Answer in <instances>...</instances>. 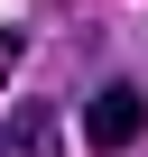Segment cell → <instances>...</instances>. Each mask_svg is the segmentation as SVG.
Masks as SVG:
<instances>
[{"mask_svg":"<svg viewBox=\"0 0 148 157\" xmlns=\"http://www.w3.org/2000/svg\"><path fill=\"white\" fill-rule=\"evenodd\" d=\"M10 148H19V157H65V148H56V111H46V102H19Z\"/></svg>","mask_w":148,"mask_h":157,"instance_id":"cell-2","label":"cell"},{"mask_svg":"<svg viewBox=\"0 0 148 157\" xmlns=\"http://www.w3.org/2000/svg\"><path fill=\"white\" fill-rule=\"evenodd\" d=\"M139 129H148V102H139V83H102V93L84 102V139H93L102 157L139 148Z\"/></svg>","mask_w":148,"mask_h":157,"instance_id":"cell-1","label":"cell"}]
</instances>
